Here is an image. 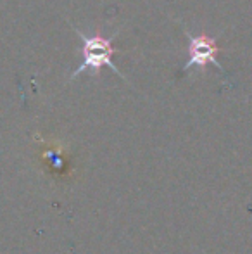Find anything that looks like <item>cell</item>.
<instances>
[{
	"instance_id": "obj_1",
	"label": "cell",
	"mask_w": 252,
	"mask_h": 254,
	"mask_svg": "<svg viewBox=\"0 0 252 254\" xmlns=\"http://www.w3.org/2000/svg\"><path fill=\"white\" fill-rule=\"evenodd\" d=\"M71 26H73V23H71ZM73 30L81 40V56H83V61H81L80 66L71 73L69 80H74L78 74L85 73V71H90L94 76H101V71L104 66L111 67L118 76L125 78V74H123L121 71L116 67V64L112 63V56H114L116 52H119V49H116L114 45H112L114 38L118 37V31H116L112 37L107 38V37H102L101 33L87 37V35L81 30H78L76 26H73Z\"/></svg>"
},
{
	"instance_id": "obj_2",
	"label": "cell",
	"mask_w": 252,
	"mask_h": 254,
	"mask_svg": "<svg viewBox=\"0 0 252 254\" xmlns=\"http://www.w3.org/2000/svg\"><path fill=\"white\" fill-rule=\"evenodd\" d=\"M185 35L189 38V61L183 66V73L190 69V67H199V69H205L207 64L218 67L221 73H225V67L219 64V61L216 59L218 54L221 52V47L216 44L214 37L209 35H192L189 30H185Z\"/></svg>"
}]
</instances>
